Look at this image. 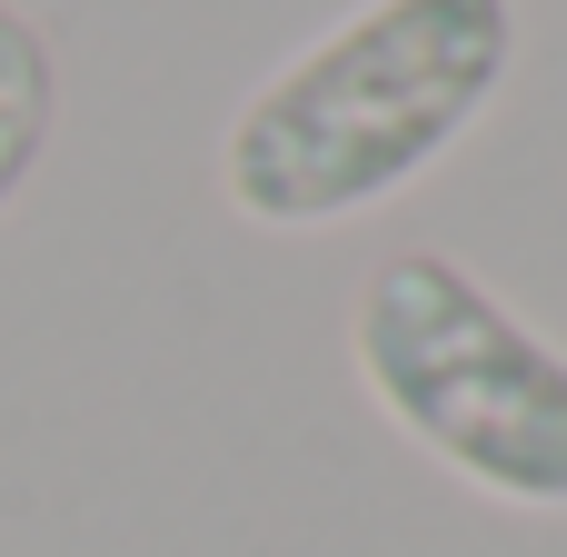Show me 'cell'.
Wrapping results in <instances>:
<instances>
[{
	"instance_id": "obj_1",
	"label": "cell",
	"mask_w": 567,
	"mask_h": 557,
	"mask_svg": "<svg viewBox=\"0 0 567 557\" xmlns=\"http://www.w3.org/2000/svg\"><path fill=\"white\" fill-rule=\"evenodd\" d=\"M518 0H369L299 50L219 140V189L259 229H329L409 189L508 80Z\"/></svg>"
},
{
	"instance_id": "obj_2",
	"label": "cell",
	"mask_w": 567,
	"mask_h": 557,
	"mask_svg": "<svg viewBox=\"0 0 567 557\" xmlns=\"http://www.w3.org/2000/svg\"><path fill=\"white\" fill-rule=\"evenodd\" d=\"M369 399L508 508H567V359L449 249L369 269L349 319Z\"/></svg>"
},
{
	"instance_id": "obj_3",
	"label": "cell",
	"mask_w": 567,
	"mask_h": 557,
	"mask_svg": "<svg viewBox=\"0 0 567 557\" xmlns=\"http://www.w3.org/2000/svg\"><path fill=\"white\" fill-rule=\"evenodd\" d=\"M50 120H60V60H50V30H40L30 10L0 0V209H10L20 179L40 169Z\"/></svg>"
}]
</instances>
